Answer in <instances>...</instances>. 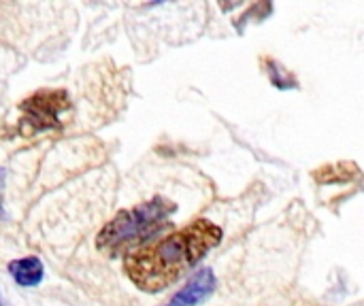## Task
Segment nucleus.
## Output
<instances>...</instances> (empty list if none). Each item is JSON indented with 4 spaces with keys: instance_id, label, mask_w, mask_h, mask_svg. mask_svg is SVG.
Segmentation results:
<instances>
[{
    "instance_id": "2",
    "label": "nucleus",
    "mask_w": 364,
    "mask_h": 306,
    "mask_svg": "<svg viewBox=\"0 0 364 306\" xmlns=\"http://www.w3.org/2000/svg\"><path fill=\"white\" fill-rule=\"evenodd\" d=\"M177 211V204L156 196L154 200L139 204L130 211L117 213L98 234L96 247L109 256H119L149 241L158 232L171 226L168 217Z\"/></svg>"
},
{
    "instance_id": "5",
    "label": "nucleus",
    "mask_w": 364,
    "mask_h": 306,
    "mask_svg": "<svg viewBox=\"0 0 364 306\" xmlns=\"http://www.w3.org/2000/svg\"><path fill=\"white\" fill-rule=\"evenodd\" d=\"M43 262L34 256L30 258H21V260H13L9 264V273L15 279L17 285L21 288H34L43 281Z\"/></svg>"
},
{
    "instance_id": "4",
    "label": "nucleus",
    "mask_w": 364,
    "mask_h": 306,
    "mask_svg": "<svg viewBox=\"0 0 364 306\" xmlns=\"http://www.w3.org/2000/svg\"><path fill=\"white\" fill-rule=\"evenodd\" d=\"M215 290L213 271H198L164 306H200Z\"/></svg>"
},
{
    "instance_id": "6",
    "label": "nucleus",
    "mask_w": 364,
    "mask_h": 306,
    "mask_svg": "<svg viewBox=\"0 0 364 306\" xmlns=\"http://www.w3.org/2000/svg\"><path fill=\"white\" fill-rule=\"evenodd\" d=\"M269 68H267V72H269V77H271V83L275 85V87H282V89H288V87H296V81H294V77L290 75V72H286L277 62H273V60H267L264 62Z\"/></svg>"
},
{
    "instance_id": "3",
    "label": "nucleus",
    "mask_w": 364,
    "mask_h": 306,
    "mask_svg": "<svg viewBox=\"0 0 364 306\" xmlns=\"http://www.w3.org/2000/svg\"><path fill=\"white\" fill-rule=\"evenodd\" d=\"M68 106L66 94L60 89H43L30 96L28 100L21 102L23 111V121L21 128L26 126L28 134H34L38 130H49L58 128V113Z\"/></svg>"
},
{
    "instance_id": "8",
    "label": "nucleus",
    "mask_w": 364,
    "mask_h": 306,
    "mask_svg": "<svg viewBox=\"0 0 364 306\" xmlns=\"http://www.w3.org/2000/svg\"><path fill=\"white\" fill-rule=\"evenodd\" d=\"M0 306H4V302H2V296H0Z\"/></svg>"
},
{
    "instance_id": "1",
    "label": "nucleus",
    "mask_w": 364,
    "mask_h": 306,
    "mask_svg": "<svg viewBox=\"0 0 364 306\" xmlns=\"http://www.w3.org/2000/svg\"><path fill=\"white\" fill-rule=\"evenodd\" d=\"M220 243L222 230L207 219H196L179 232L130 253L124 271L139 290L154 294L173 285Z\"/></svg>"
},
{
    "instance_id": "7",
    "label": "nucleus",
    "mask_w": 364,
    "mask_h": 306,
    "mask_svg": "<svg viewBox=\"0 0 364 306\" xmlns=\"http://www.w3.org/2000/svg\"><path fill=\"white\" fill-rule=\"evenodd\" d=\"M2 187H4V170L0 168V200H2Z\"/></svg>"
}]
</instances>
